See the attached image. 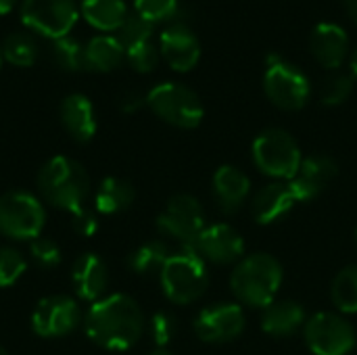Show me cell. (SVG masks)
<instances>
[{
    "label": "cell",
    "mask_w": 357,
    "mask_h": 355,
    "mask_svg": "<svg viewBox=\"0 0 357 355\" xmlns=\"http://www.w3.org/2000/svg\"><path fill=\"white\" fill-rule=\"evenodd\" d=\"M84 331L94 345L109 352H126L142 337L144 314L132 297L115 293L90 305L84 316Z\"/></svg>",
    "instance_id": "obj_1"
},
{
    "label": "cell",
    "mask_w": 357,
    "mask_h": 355,
    "mask_svg": "<svg viewBox=\"0 0 357 355\" xmlns=\"http://www.w3.org/2000/svg\"><path fill=\"white\" fill-rule=\"evenodd\" d=\"M38 190L50 207L71 213L84 207L90 195V176L75 159L54 155L38 172Z\"/></svg>",
    "instance_id": "obj_2"
},
{
    "label": "cell",
    "mask_w": 357,
    "mask_h": 355,
    "mask_svg": "<svg viewBox=\"0 0 357 355\" xmlns=\"http://www.w3.org/2000/svg\"><path fill=\"white\" fill-rule=\"evenodd\" d=\"M282 282V268L278 259L268 253L245 257L230 276V287L238 301L251 308H268L274 301Z\"/></svg>",
    "instance_id": "obj_3"
},
{
    "label": "cell",
    "mask_w": 357,
    "mask_h": 355,
    "mask_svg": "<svg viewBox=\"0 0 357 355\" xmlns=\"http://www.w3.org/2000/svg\"><path fill=\"white\" fill-rule=\"evenodd\" d=\"M159 278L167 299L182 305L197 301L207 291L209 282L203 257L190 247H182V251L172 253Z\"/></svg>",
    "instance_id": "obj_4"
},
{
    "label": "cell",
    "mask_w": 357,
    "mask_h": 355,
    "mask_svg": "<svg viewBox=\"0 0 357 355\" xmlns=\"http://www.w3.org/2000/svg\"><path fill=\"white\" fill-rule=\"evenodd\" d=\"M46 209L27 190H8L0 197V234L13 241H33L42 236Z\"/></svg>",
    "instance_id": "obj_5"
},
{
    "label": "cell",
    "mask_w": 357,
    "mask_h": 355,
    "mask_svg": "<svg viewBox=\"0 0 357 355\" xmlns=\"http://www.w3.org/2000/svg\"><path fill=\"white\" fill-rule=\"evenodd\" d=\"M146 105L157 117L182 130L197 128L205 113L203 103L197 96V92L178 82L157 84L146 94Z\"/></svg>",
    "instance_id": "obj_6"
},
{
    "label": "cell",
    "mask_w": 357,
    "mask_h": 355,
    "mask_svg": "<svg viewBox=\"0 0 357 355\" xmlns=\"http://www.w3.org/2000/svg\"><path fill=\"white\" fill-rule=\"evenodd\" d=\"M253 159L264 174L274 178L293 180L301 167V151L295 138L280 128H270L255 138Z\"/></svg>",
    "instance_id": "obj_7"
},
{
    "label": "cell",
    "mask_w": 357,
    "mask_h": 355,
    "mask_svg": "<svg viewBox=\"0 0 357 355\" xmlns=\"http://www.w3.org/2000/svg\"><path fill=\"white\" fill-rule=\"evenodd\" d=\"M79 19V6L75 0H23L21 21L31 31L59 40L69 36Z\"/></svg>",
    "instance_id": "obj_8"
},
{
    "label": "cell",
    "mask_w": 357,
    "mask_h": 355,
    "mask_svg": "<svg viewBox=\"0 0 357 355\" xmlns=\"http://www.w3.org/2000/svg\"><path fill=\"white\" fill-rule=\"evenodd\" d=\"M264 90L276 107L284 111H297L310 98V80L301 69L274 54L268 59Z\"/></svg>",
    "instance_id": "obj_9"
},
{
    "label": "cell",
    "mask_w": 357,
    "mask_h": 355,
    "mask_svg": "<svg viewBox=\"0 0 357 355\" xmlns=\"http://www.w3.org/2000/svg\"><path fill=\"white\" fill-rule=\"evenodd\" d=\"M82 320L79 303L67 295L44 297L31 312V328L42 339L67 337L82 324Z\"/></svg>",
    "instance_id": "obj_10"
},
{
    "label": "cell",
    "mask_w": 357,
    "mask_h": 355,
    "mask_svg": "<svg viewBox=\"0 0 357 355\" xmlns=\"http://www.w3.org/2000/svg\"><path fill=\"white\" fill-rule=\"evenodd\" d=\"M305 341L316 355H347L356 347V331L341 316L320 312L305 324Z\"/></svg>",
    "instance_id": "obj_11"
},
{
    "label": "cell",
    "mask_w": 357,
    "mask_h": 355,
    "mask_svg": "<svg viewBox=\"0 0 357 355\" xmlns=\"http://www.w3.org/2000/svg\"><path fill=\"white\" fill-rule=\"evenodd\" d=\"M157 228L165 236L180 241L184 247H192L205 230V213L201 203L190 195H176L159 216Z\"/></svg>",
    "instance_id": "obj_12"
},
{
    "label": "cell",
    "mask_w": 357,
    "mask_h": 355,
    "mask_svg": "<svg viewBox=\"0 0 357 355\" xmlns=\"http://www.w3.org/2000/svg\"><path fill=\"white\" fill-rule=\"evenodd\" d=\"M245 328V314L236 303H218L205 308L195 320V333L205 343H226Z\"/></svg>",
    "instance_id": "obj_13"
},
{
    "label": "cell",
    "mask_w": 357,
    "mask_h": 355,
    "mask_svg": "<svg viewBox=\"0 0 357 355\" xmlns=\"http://www.w3.org/2000/svg\"><path fill=\"white\" fill-rule=\"evenodd\" d=\"M159 52L174 71H190L201 56V44L186 23H169L159 36Z\"/></svg>",
    "instance_id": "obj_14"
},
{
    "label": "cell",
    "mask_w": 357,
    "mask_h": 355,
    "mask_svg": "<svg viewBox=\"0 0 357 355\" xmlns=\"http://www.w3.org/2000/svg\"><path fill=\"white\" fill-rule=\"evenodd\" d=\"M190 249H195L203 259H209L213 264H232L241 259L245 251V243L243 236L232 226L213 224L201 232V236Z\"/></svg>",
    "instance_id": "obj_15"
},
{
    "label": "cell",
    "mask_w": 357,
    "mask_h": 355,
    "mask_svg": "<svg viewBox=\"0 0 357 355\" xmlns=\"http://www.w3.org/2000/svg\"><path fill=\"white\" fill-rule=\"evenodd\" d=\"M71 287L82 301H98L102 299L109 287V270L100 255L96 253H82L75 257L71 266Z\"/></svg>",
    "instance_id": "obj_16"
},
{
    "label": "cell",
    "mask_w": 357,
    "mask_h": 355,
    "mask_svg": "<svg viewBox=\"0 0 357 355\" xmlns=\"http://www.w3.org/2000/svg\"><path fill=\"white\" fill-rule=\"evenodd\" d=\"M337 163L326 155H314L301 161L297 176L291 180V188L297 201H312L335 180Z\"/></svg>",
    "instance_id": "obj_17"
},
{
    "label": "cell",
    "mask_w": 357,
    "mask_h": 355,
    "mask_svg": "<svg viewBox=\"0 0 357 355\" xmlns=\"http://www.w3.org/2000/svg\"><path fill=\"white\" fill-rule=\"evenodd\" d=\"M310 50L320 65L337 69L349 52V36L337 23H320L310 36Z\"/></svg>",
    "instance_id": "obj_18"
},
{
    "label": "cell",
    "mask_w": 357,
    "mask_h": 355,
    "mask_svg": "<svg viewBox=\"0 0 357 355\" xmlns=\"http://www.w3.org/2000/svg\"><path fill=\"white\" fill-rule=\"evenodd\" d=\"M61 123L77 142H90L96 134L94 105L86 94H69L61 103Z\"/></svg>",
    "instance_id": "obj_19"
},
{
    "label": "cell",
    "mask_w": 357,
    "mask_h": 355,
    "mask_svg": "<svg viewBox=\"0 0 357 355\" xmlns=\"http://www.w3.org/2000/svg\"><path fill=\"white\" fill-rule=\"evenodd\" d=\"M295 203H297V197H295L291 184L272 182L257 190V195L253 197L251 209H253L255 222L272 224V222H278L280 218H284L293 209Z\"/></svg>",
    "instance_id": "obj_20"
},
{
    "label": "cell",
    "mask_w": 357,
    "mask_h": 355,
    "mask_svg": "<svg viewBox=\"0 0 357 355\" xmlns=\"http://www.w3.org/2000/svg\"><path fill=\"white\" fill-rule=\"evenodd\" d=\"M249 188H251L249 178L232 165L220 167L213 176V197L224 213H236L245 203Z\"/></svg>",
    "instance_id": "obj_21"
},
{
    "label": "cell",
    "mask_w": 357,
    "mask_h": 355,
    "mask_svg": "<svg viewBox=\"0 0 357 355\" xmlns=\"http://www.w3.org/2000/svg\"><path fill=\"white\" fill-rule=\"evenodd\" d=\"M305 322V312L297 301H272L261 318V326L272 337L295 335Z\"/></svg>",
    "instance_id": "obj_22"
},
{
    "label": "cell",
    "mask_w": 357,
    "mask_h": 355,
    "mask_svg": "<svg viewBox=\"0 0 357 355\" xmlns=\"http://www.w3.org/2000/svg\"><path fill=\"white\" fill-rule=\"evenodd\" d=\"M84 54H86V69H92V71H113L117 69L123 61H126V50L123 46L119 44V40L111 33H100V36H94L86 48H84Z\"/></svg>",
    "instance_id": "obj_23"
},
{
    "label": "cell",
    "mask_w": 357,
    "mask_h": 355,
    "mask_svg": "<svg viewBox=\"0 0 357 355\" xmlns=\"http://www.w3.org/2000/svg\"><path fill=\"white\" fill-rule=\"evenodd\" d=\"M134 203V186L121 178H105L94 192V209L102 216L126 211Z\"/></svg>",
    "instance_id": "obj_24"
},
{
    "label": "cell",
    "mask_w": 357,
    "mask_h": 355,
    "mask_svg": "<svg viewBox=\"0 0 357 355\" xmlns=\"http://www.w3.org/2000/svg\"><path fill=\"white\" fill-rule=\"evenodd\" d=\"M79 13L98 31H117L128 17L126 0H82Z\"/></svg>",
    "instance_id": "obj_25"
},
{
    "label": "cell",
    "mask_w": 357,
    "mask_h": 355,
    "mask_svg": "<svg viewBox=\"0 0 357 355\" xmlns=\"http://www.w3.org/2000/svg\"><path fill=\"white\" fill-rule=\"evenodd\" d=\"M169 249L163 241H149L142 243L138 249H134L128 257V266L134 274L140 276H151V274H161L165 262L169 259Z\"/></svg>",
    "instance_id": "obj_26"
},
{
    "label": "cell",
    "mask_w": 357,
    "mask_h": 355,
    "mask_svg": "<svg viewBox=\"0 0 357 355\" xmlns=\"http://www.w3.org/2000/svg\"><path fill=\"white\" fill-rule=\"evenodd\" d=\"M2 59L17 67H31L38 59V44L29 33L13 31L2 42Z\"/></svg>",
    "instance_id": "obj_27"
},
{
    "label": "cell",
    "mask_w": 357,
    "mask_h": 355,
    "mask_svg": "<svg viewBox=\"0 0 357 355\" xmlns=\"http://www.w3.org/2000/svg\"><path fill=\"white\" fill-rule=\"evenodd\" d=\"M333 301L341 312L356 314L357 312V266L341 270L331 289Z\"/></svg>",
    "instance_id": "obj_28"
},
{
    "label": "cell",
    "mask_w": 357,
    "mask_h": 355,
    "mask_svg": "<svg viewBox=\"0 0 357 355\" xmlns=\"http://www.w3.org/2000/svg\"><path fill=\"white\" fill-rule=\"evenodd\" d=\"M84 48H86V44L82 46L79 40H75L71 36H65V38L54 40V44H52V59L65 71H79V69H86Z\"/></svg>",
    "instance_id": "obj_29"
},
{
    "label": "cell",
    "mask_w": 357,
    "mask_h": 355,
    "mask_svg": "<svg viewBox=\"0 0 357 355\" xmlns=\"http://www.w3.org/2000/svg\"><path fill=\"white\" fill-rule=\"evenodd\" d=\"M151 36H153V23L149 19H144L142 15H138V13L128 15L126 21L121 23V27L115 33V38L119 40L123 50H130V48L140 46L144 42H151Z\"/></svg>",
    "instance_id": "obj_30"
},
{
    "label": "cell",
    "mask_w": 357,
    "mask_h": 355,
    "mask_svg": "<svg viewBox=\"0 0 357 355\" xmlns=\"http://www.w3.org/2000/svg\"><path fill=\"white\" fill-rule=\"evenodd\" d=\"M27 270L25 257L13 247H0V289H8L21 280Z\"/></svg>",
    "instance_id": "obj_31"
},
{
    "label": "cell",
    "mask_w": 357,
    "mask_h": 355,
    "mask_svg": "<svg viewBox=\"0 0 357 355\" xmlns=\"http://www.w3.org/2000/svg\"><path fill=\"white\" fill-rule=\"evenodd\" d=\"M354 92V75L349 73H335L331 75L324 84H322V90H320V98L324 105H341L345 103Z\"/></svg>",
    "instance_id": "obj_32"
},
{
    "label": "cell",
    "mask_w": 357,
    "mask_h": 355,
    "mask_svg": "<svg viewBox=\"0 0 357 355\" xmlns=\"http://www.w3.org/2000/svg\"><path fill=\"white\" fill-rule=\"evenodd\" d=\"M29 255L40 270H52L61 264V249L48 236H38L29 243Z\"/></svg>",
    "instance_id": "obj_33"
},
{
    "label": "cell",
    "mask_w": 357,
    "mask_h": 355,
    "mask_svg": "<svg viewBox=\"0 0 357 355\" xmlns=\"http://www.w3.org/2000/svg\"><path fill=\"white\" fill-rule=\"evenodd\" d=\"M134 8L151 23H157V21L172 19L180 6L178 0H134Z\"/></svg>",
    "instance_id": "obj_34"
},
{
    "label": "cell",
    "mask_w": 357,
    "mask_h": 355,
    "mask_svg": "<svg viewBox=\"0 0 357 355\" xmlns=\"http://www.w3.org/2000/svg\"><path fill=\"white\" fill-rule=\"evenodd\" d=\"M159 50L155 48L153 42H144L140 46H134L130 50H126V61L130 63L132 69L140 71V73H149L159 65Z\"/></svg>",
    "instance_id": "obj_35"
},
{
    "label": "cell",
    "mask_w": 357,
    "mask_h": 355,
    "mask_svg": "<svg viewBox=\"0 0 357 355\" xmlns=\"http://www.w3.org/2000/svg\"><path fill=\"white\" fill-rule=\"evenodd\" d=\"M176 331H178V324H176V318L172 314L159 312L151 318V337L159 347L167 345L174 339Z\"/></svg>",
    "instance_id": "obj_36"
},
{
    "label": "cell",
    "mask_w": 357,
    "mask_h": 355,
    "mask_svg": "<svg viewBox=\"0 0 357 355\" xmlns=\"http://www.w3.org/2000/svg\"><path fill=\"white\" fill-rule=\"evenodd\" d=\"M71 226L79 236H92L98 230V218L94 211L79 207V209L71 211Z\"/></svg>",
    "instance_id": "obj_37"
},
{
    "label": "cell",
    "mask_w": 357,
    "mask_h": 355,
    "mask_svg": "<svg viewBox=\"0 0 357 355\" xmlns=\"http://www.w3.org/2000/svg\"><path fill=\"white\" fill-rule=\"evenodd\" d=\"M142 105V100H140V96H136V94H126V98H123V103H121V107H123V111H136L138 107Z\"/></svg>",
    "instance_id": "obj_38"
},
{
    "label": "cell",
    "mask_w": 357,
    "mask_h": 355,
    "mask_svg": "<svg viewBox=\"0 0 357 355\" xmlns=\"http://www.w3.org/2000/svg\"><path fill=\"white\" fill-rule=\"evenodd\" d=\"M343 4H345L347 15L357 23V0H343Z\"/></svg>",
    "instance_id": "obj_39"
},
{
    "label": "cell",
    "mask_w": 357,
    "mask_h": 355,
    "mask_svg": "<svg viewBox=\"0 0 357 355\" xmlns=\"http://www.w3.org/2000/svg\"><path fill=\"white\" fill-rule=\"evenodd\" d=\"M15 4H17V0H0V15H6L8 10H13Z\"/></svg>",
    "instance_id": "obj_40"
},
{
    "label": "cell",
    "mask_w": 357,
    "mask_h": 355,
    "mask_svg": "<svg viewBox=\"0 0 357 355\" xmlns=\"http://www.w3.org/2000/svg\"><path fill=\"white\" fill-rule=\"evenodd\" d=\"M351 71H354V75L357 77V48L356 52H354V56H351Z\"/></svg>",
    "instance_id": "obj_41"
},
{
    "label": "cell",
    "mask_w": 357,
    "mask_h": 355,
    "mask_svg": "<svg viewBox=\"0 0 357 355\" xmlns=\"http://www.w3.org/2000/svg\"><path fill=\"white\" fill-rule=\"evenodd\" d=\"M149 355H172L169 352H165V349H157V352H153V354Z\"/></svg>",
    "instance_id": "obj_42"
},
{
    "label": "cell",
    "mask_w": 357,
    "mask_h": 355,
    "mask_svg": "<svg viewBox=\"0 0 357 355\" xmlns=\"http://www.w3.org/2000/svg\"><path fill=\"white\" fill-rule=\"evenodd\" d=\"M0 355H10V354H8V352H6L4 347H0Z\"/></svg>",
    "instance_id": "obj_43"
},
{
    "label": "cell",
    "mask_w": 357,
    "mask_h": 355,
    "mask_svg": "<svg viewBox=\"0 0 357 355\" xmlns=\"http://www.w3.org/2000/svg\"><path fill=\"white\" fill-rule=\"evenodd\" d=\"M0 67H2V48H0Z\"/></svg>",
    "instance_id": "obj_44"
},
{
    "label": "cell",
    "mask_w": 357,
    "mask_h": 355,
    "mask_svg": "<svg viewBox=\"0 0 357 355\" xmlns=\"http://www.w3.org/2000/svg\"><path fill=\"white\" fill-rule=\"evenodd\" d=\"M356 243H357V230H356Z\"/></svg>",
    "instance_id": "obj_45"
}]
</instances>
